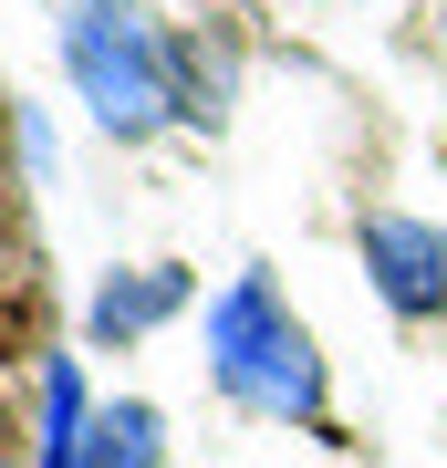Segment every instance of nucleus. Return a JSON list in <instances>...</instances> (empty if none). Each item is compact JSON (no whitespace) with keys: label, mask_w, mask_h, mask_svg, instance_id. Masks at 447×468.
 Returning a JSON list of instances; mask_svg holds the SVG:
<instances>
[{"label":"nucleus","mask_w":447,"mask_h":468,"mask_svg":"<svg viewBox=\"0 0 447 468\" xmlns=\"http://www.w3.org/2000/svg\"><path fill=\"white\" fill-rule=\"evenodd\" d=\"M208 375H218V396L250 406V417H282V427L323 417V354L282 313V292H271L261 271L218 292V313H208Z\"/></svg>","instance_id":"1"},{"label":"nucleus","mask_w":447,"mask_h":468,"mask_svg":"<svg viewBox=\"0 0 447 468\" xmlns=\"http://www.w3.org/2000/svg\"><path fill=\"white\" fill-rule=\"evenodd\" d=\"M63 63H73L83 104H94L115 135H146L156 115H177V94H166V42L146 32V11H135V0H73Z\"/></svg>","instance_id":"2"},{"label":"nucleus","mask_w":447,"mask_h":468,"mask_svg":"<svg viewBox=\"0 0 447 468\" xmlns=\"http://www.w3.org/2000/svg\"><path fill=\"white\" fill-rule=\"evenodd\" d=\"M365 271L406 323L447 313V229L437 218H365Z\"/></svg>","instance_id":"3"},{"label":"nucleus","mask_w":447,"mask_h":468,"mask_svg":"<svg viewBox=\"0 0 447 468\" xmlns=\"http://www.w3.org/2000/svg\"><path fill=\"white\" fill-rule=\"evenodd\" d=\"M187 302V271L177 261H156V271H135V282H104L94 302V344H125V334H156L166 313Z\"/></svg>","instance_id":"4"},{"label":"nucleus","mask_w":447,"mask_h":468,"mask_svg":"<svg viewBox=\"0 0 447 468\" xmlns=\"http://www.w3.org/2000/svg\"><path fill=\"white\" fill-rule=\"evenodd\" d=\"M156 448H166V417L135 406V396L83 417V468H156Z\"/></svg>","instance_id":"5"}]
</instances>
